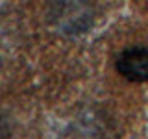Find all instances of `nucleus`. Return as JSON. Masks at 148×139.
<instances>
[{
  "instance_id": "obj_1",
  "label": "nucleus",
  "mask_w": 148,
  "mask_h": 139,
  "mask_svg": "<svg viewBox=\"0 0 148 139\" xmlns=\"http://www.w3.org/2000/svg\"><path fill=\"white\" fill-rule=\"evenodd\" d=\"M115 69L130 82H148V46H126L115 59Z\"/></svg>"
}]
</instances>
